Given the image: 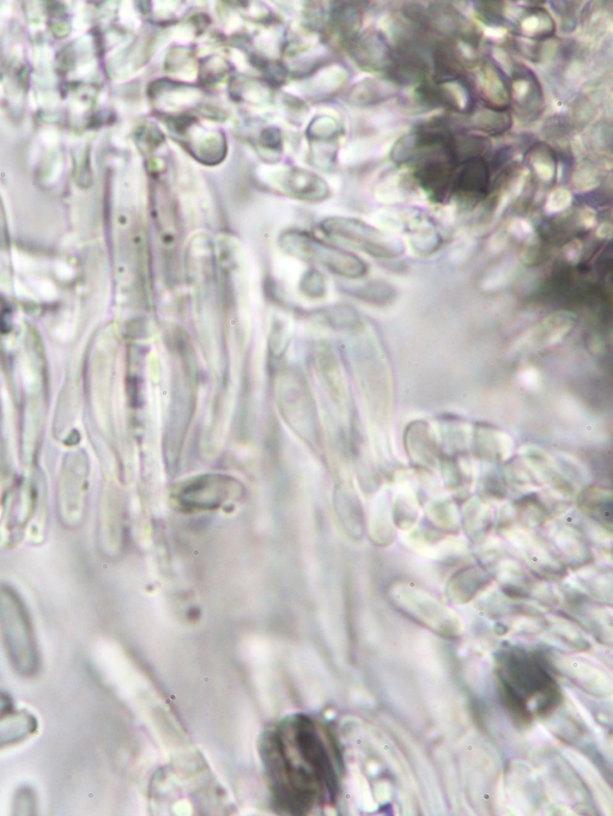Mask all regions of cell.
Wrapping results in <instances>:
<instances>
[{
	"label": "cell",
	"instance_id": "1",
	"mask_svg": "<svg viewBox=\"0 0 613 816\" xmlns=\"http://www.w3.org/2000/svg\"><path fill=\"white\" fill-rule=\"evenodd\" d=\"M273 807L305 815L336 800L341 753L325 727L306 715L285 718L260 744Z\"/></svg>",
	"mask_w": 613,
	"mask_h": 816
},
{
	"label": "cell",
	"instance_id": "2",
	"mask_svg": "<svg viewBox=\"0 0 613 816\" xmlns=\"http://www.w3.org/2000/svg\"><path fill=\"white\" fill-rule=\"evenodd\" d=\"M499 682L503 703L520 722L531 720L530 705L544 715L561 698L556 680L536 655L524 650H508L499 660Z\"/></svg>",
	"mask_w": 613,
	"mask_h": 816
},
{
	"label": "cell",
	"instance_id": "3",
	"mask_svg": "<svg viewBox=\"0 0 613 816\" xmlns=\"http://www.w3.org/2000/svg\"><path fill=\"white\" fill-rule=\"evenodd\" d=\"M0 635L12 668L32 678L40 668V651L21 601L9 589H0Z\"/></svg>",
	"mask_w": 613,
	"mask_h": 816
},
{
	"label": "cell",
	"instance_id": "4",
	"mask_svg": "<svg viewBox=\"0 0 613 816\" xmlns=\"http://www.w3.org/2000/svg\"><path fill=\"white\" fill-rule=\"evenodd\" d=\"M283 247L288 252L313 263L327 267L332 272L351 278L363 276L367 271L366 264L350 253L314 239V237L293 233L285 235Z\"/></svg>",
	"mask_w": 613,
	"mask_h": 816
},
{
	"label": "cell",
	"instance_id": "5",
	"mask_svg": "<svg viewBox=\"0 0 613 816\" xmlns=\"http://www.w3.org/2000/svg\"><path fill=\"white\" fill-rule=\"evenodd\" d=\"M327 229L373 257L396 258L404 252L403 243L396 237L351 219H333Z\"/></svg>",
	"mask_w": 613,
	"mask_h": 816
},
{
	"label": "cell",
	"instance_id": "6",
	"mask_svg": "<svg viewBox=\"0 0 613 816\" xmlns=\"http://www.w3.org/2000/svg\"><path fill=\"white\" fill-rule=\"evenodd\" d=\"M574 327V316L568 312H556L532 327L521 337L518 344L530 351L549 349L568 336Z\"/></svg>",
	"mask_w": 613,
	"mask_h": 816
},
{
	"label": "cell",
	"instance_id": "7",
	"mask_svg": "<svg viewBox=\"0 0 613 816\" xmlns=\"http://www.w3.org/2000/svg\"><path fill=\"white\" fill-rule=\"evenodd\" d=\"M350 52L355 62L367 70H388L392 62L393 51L379 33H366L352 39Z\"/></svg>",
	"mask_w": 613,
	"mask_h": 816
},
{
	"label": "cell",
	"instance_id": "8",
	"mask_svg": "<svg viewBox=\"0 0 613 816\" xmlns=\"http://www.w3.org/2000/svg\"><path fill=\"white\" fill-rule=\"evenodd\" d=\"M513 82L509 91H511V100L520 113L526 115L527 119L536 118L537 113L543 106V91L536 76L525 68H515L513 70Z\"/></svg>",
	"mask_w": 613,
	"mask_h": 816
},
{
	"label": "cell",
	"instance_id": "9",
	"mask_svg": "<svg viewBox=\"0 0 613 816\" xmlns=\"http://www.w3.org/2000/svg\"><path fill=\"white\" fill-rule=\"evenodd\" d=\"M478 91L490 108L505 111L511 101L509 84L493 63H485L477 73Z\"/></svg>",
	"mask_w": 613,
	"mask_h": 816
},
{
	"label": "cell",
	"instance_id": "10",
	"mask_svg": "<svg viewBox=\"0 0 613 816\" xmlns=\"http://www.w3.org/2000/svg\"><path fill=\"white\" fill-rule=\"evenodd\" d=\"M39 722L27 711L0 715V749L21 744L38 732Z\"/></svg>",
	"mask_w": 613,
	"mask_h": 816
},
{
	"label": "cell",
	"instance_id": "11",
	"mask_svg": "<svg viewBox=\"0 0 613 816\" xmlns=\"http://www.w3.org/2000/svg\"><path fill=\"white\" fill-rule=\"evenodd\" d=\"M470 126L473 130L502 135L512 127V117L506 111L494 108H481L470 117Z\"/></svg>",
	"mask_w": 613,
	"mask_h": 816
},
{
	"label": "cell",
	"instance_id": "12",
	"mask_svg": "<svg viewBox=\"0 0 613 816\" xmlns=\"http://www.w3.org/2000/svg\"><path fill=\"white\" fill-rule=\"evenodd\" d=\"M521 34L527 38L544 39L555 33V22L549 12L543 8L528 11L520 21Z\"/></svg>",
	"mask_w": 613,
	"mask_h": 816
},
{
	"label": "cell",
	"instance_id": "13",
	"mask_svg": "<svg viewBox=\"0 0 613 816\" xmlns=\"http://www.w3.org/2000/svg\"><path fill=\"white\" fill-rule=\"evenodd\" d=\"M528 163L538 176V179L544 182H550L555 179L557 172V161L554 151L548 145L536 144L528 151Z\"/></svg>",
	"mask_w": 613,
	"mask_h": 816
},
{
	"label": "cell",
	"instance_id": "14",
	"mask_svg": "<svg viewBox=\"0 0 613 816\" xmlns=\"http://www.w3.org/2000/svg\"><path fill=\"white\" fill-rule=\"evenodd\" d=\"M396 93V87L392 82L368 81L358 84L354 94V101L358 105H373L390 99Z\"/></svg>",
	"mask_w": 613,
	"mask_h": 816
},
{
	"label": "cell",
	"instance_id": "15",
	"mask_svg": "<svg viewBox=\"0 0 613 816\" xmlns=\"http://www.w3.org/2000/svg\"><path fill=\"white\" fill-rule=\"evenodd\" d=\"M333 24L339 33L347 38H356V33L361 24V12L356 6H339L332 15Z\"/></svg>",
	"mask_w": 613,
	"mask_h": 816
},
{
	"label": "cell",
	"instance_id": "16",
	"mask_svg": "<svg viewBox=\"0 0 613 816\" xmlns=\"http://www.w3.org/2000/svg\"><path fill=\"white\" fill-rule=\"evenodd\" d=\"M599 184V174L596 167L590 163H584L576 170L574 175V186L579 191H590Z\"/></svg>",
	"mask_w": 613,
	"mask_h": 816
},
{
	"label": "cell",
	"instance_id": "17",
	"mask_svg": "<svg viewBox=\"0 0 613 816\" xmlns=\"http://www.w3.org/2000/svg\"><path fill=\"white\" fill-rule=\"evenodd\" d=\"M573 197L566 188H557L552 191L546 200L545 210L549 213H558L567 210L572 205Z\"/></svg>",
	"mask_w": 613,
	"mask_h": 816
},
{
	"label": "cell",
	"instance_id": "18",
	"mask_svg": "<svg viewBox=\"0 0 613 816\" xmlns=\"http://www.w3.org/2000/svg\"><path fill=\"white\" fill-rule=\"evenodd\" d=\"M478 6L481 15L491 23H499L505 16V6L502 3H481Z\"/></svg>",
	"mask_w": 613,
	"mask_h": 816
},
{
	"label": "cell",
	"instance_id": "19",
	"mask_svg": "<svg viewBox=\"0 0 613 816\" xmlns=\"http://www.w3.org/2000/svg\"><path fill=\"white\" fill-rule=\"evenodd\" d=\"M580 222L582 225H585L586 228H592L594 223H596V215L590 209L582 210L580 213Z\"/></svg>",
	"mask_w": 613,
	"mask_h": 816
},
{
	"label": "cell",
	"instance_id": "20",
	"mask_svg": "<svg viewBox=\"0 0 613 816\" xmlns=\"http://www.w3.org/2000/svg\"><path fill=\"white\" fill-rule=\"evenodd\" d=\"M11 711V699L6 694L0 692V715L6 714V712Z\"/></svg>",
	"mask_w": 613,
	"mask_h": 816
},
{
	"label": "cell",
	"instance_id": "21",
	"mask_svg": "<svg viewBox=\"0 0 613 816\" xmlns=\"http://www.w3.org/2000/svg\"><path fill=\"white\" fill-rule=\"evenodd\" d=\"M597 235L602 237V239H606V237L611 236V225L609 223H604L600 225L597 230Z\"/></svg>",
	"mask_w": 613,
	"mask_h": 816
}]
</instances>
